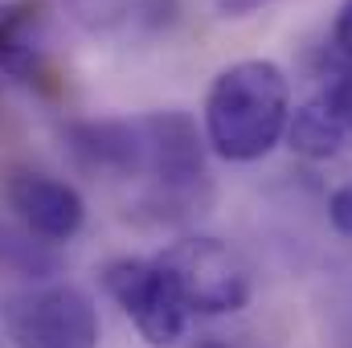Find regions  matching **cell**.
<instances>
[{
  "label": "cell",
  "mask_w": 352,
  "mask_h": 348,
  "mask_svg": "<svg viewBox=\"0 0 352 348\" xmlns=\"http://www.w3.org/2000/svg\"><path fill=\"white\" fill-rule=\"evenodd\" d=\"M66 8L82 29H111L131 12V0H66Z\"/></svg>",
  "instance_id": "obj_9"
},
{
  "label": "cell",
  "mask_w": 352,
  "mask_h": 348,
  "mask_svg": "<svg viewBox=\"0 0 352 348\" xmlns=\"http://www.w3.org/2000/svg\"><path fill=\"white\" fill-rule=\"evenodd\" d=\"M58 266H62V259L50 242H41L25 226L16 230V226L0 221V270L21 274V279H50V274H58Z\"/></svg>",
  "instance_id": "obj_8"
},
{
  "label": "cell",
  "mask_w": 352,
  "mask_h": 348,
  "mask_svg": "<svg viewBox=\"0 0 352 348\" xmlns=\"http://www.w3.org/2000/svg\"><path fill=\"white\" fill-rule=\"evenodd\" d=\"M291 87L287 74L266 62L246 58L226 66L205 94V140L221 160L250 164L287 135Z\"/></svg>",
  "instance_id": "obj_1"
},
{
  "label": "cell",
  "mask_w": 352,
  "mask_h": 348,
  "mask_svg": "<svg viewBox=\"0 0 352 348\" xmlns=\"http://www.w3.org/2000/svg\"><path fill=\"white\" fill-rule=\"evenodd\" d=\"M197 348H234V345H226L221 336H209V340H201V345H197Z\"/></svg>",
  "instance_id": "obj_13"
},
{
  "label": "cell",
  "mask_w": 352,
  "mask_h": 348,
  "mask_svg": "<svg viewBox=\"0 0 352 348\" xmlns=\"http://www.w3.org/2000/svg\"><path fill=\"white\" fill-rule=\"evenodd\" d=\"M4 332L12 348H98V312L87 291L54 283L8 299Z\"/></svg>",
  "instance_id": "obj_3"
},
{
  "label": "cell",
  "mask_w": 352,
  "mask_h": 348,
  "mask_svg": "<svg viewBox=\"0 0 352 348\" xmlns=\"http://www.w3.org/2000/svg\"><path fill=\"white\" fill-rule=\"evenodd\" d=\"M8 205L21 217V226L29 234H37L41 242H50V246L70 242L87 221V205H82L78 188L45 173L8 176Z\"/></svg>",
  "instance_id": "obj_6"
},
{
  "label": "cell",
  "mask_w": 352,
  "mask_h": 348,
  "mask_svg": "<svg viewBox=\"0 0 352 348\" xmlns=\"http://www.w3.org/2000/svg\"><path fill=\"white\" fill-rule=\"evenodd\" d=\"M332 41L340 45V54H344V58H352V0H344V4H340V12H336Z\"/></svg>",
  "instance_id": "obj_11"
},
{
  "label": "cell",
  "mask_w": 352,
  "mask_h": 348,
  "mask_svg": "<svg viewBox=\"0 0 352 348\" xmlns=\"http://www.w3.org/2000/svg\"><path fill=\"white\" fill-rule=\"evenodd\" d=\"M102 287L152 348H168L184 336L188 307L156 259H115L102 270Z\"/></svg>",
  "instance_id": "obj_4"
},
{
  "label": "cell",
  "mask_w": 352,
  "mask_h": 348,
  "mask_svg": "<svg viewBox=\"0 0 352 348\" xmlns=\"http://www.w3.org/2000/svg\"><path fill=\"white\" fill-rule=\"evenodd\" d=\"M37 8L33 4H0V70L33 83L41 74L37 54Z\"/></svg>",
  "instance_id": "obj_7"
},
{
  "label": "cell",
  "mask_w": 352,
  "mask_h": 348,
  "mask_svg": "<svg viewBox=\"0 0 352 348\" xmlns=\"http://www.w3.org/2000/svg\"><path fill=\"white\" fill-rule=\"evenodd\" d=\"M328 221H332L336 234L352 238V180L349 184H340V188L328 197Z\"/></svg>",
  "instance_id": "obj_10"
},
{
  "label": "cell",
  "mask_w": 352,
  "mask_h": 348,
  "mask_svg": "<svg viewBox=\"0 0 352 348\" xmlns=\"http://www.w3.org/2000/svg\"><path fill=\"white\" fill-rule=\"evenodd\" d=\"M156 262L173 279L188 316H230L250 303L254 291L250 266L221 238H205V234L180 238L164 254H156Z\"/></svg>",
  "instance_id": "obj_2"
},
{
  "label": "cell",
  "mask_w": 352,
  "mask_h": 348,
  "mask_svg": "<svg viewBox=\"0 0 352 348\" xmlns=\"http://www.w3.org/2000/svg\"><path fill=\"white\" fill-rule=\"evenodd\" d=\"M287 144L307 160H332L352 152V70L336 74L303 107L291 111Z\"/></svg>",
  "instance_id": "obj_5"
},
{
  "label": "cell",
  "mask_w": 352,
  "mask_h": 348,
  "mask_svg": "<svg viewBox=\"0 0 352 348\" xmlns=\"http://www.w3.org/2000/svg\"><path fill=\"white\" fill-rule=\"evenodd\" d=\"M213 4V12L217 17H230V21H238V17H250V12H258L263 4L270 0H209Z\"/></svg>",
  "instance_id": "obj_12"
}]
</instances>
